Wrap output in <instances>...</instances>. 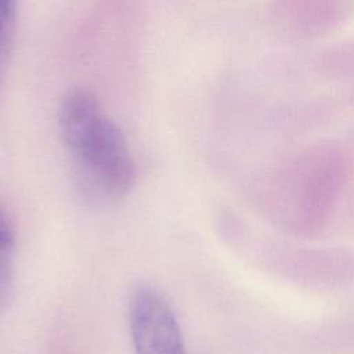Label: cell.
<instances>
[{
    "instance_id": "obj_1",
    "label": "cell",
    "mask_w": 354,
    "mask_h": 354,
    "mask_svg": "<svg viewBox=\"0 0 354 354\" xmlns=\"http://www.w3.org/2000/svg\"><path fill=\"white\" fill-rule=\"evenodd\" d=\"M58 123L83 198L95 205L123 199L136 180L134 162L123 133L95 97L83 88L71 90L59 105Z\"/></svg>"
},
{
    "instance_id": "obj_2",
    "label": "cell",
    "mask_w": 354,
    "mask_h": 354,
    "mask_svg": "<svg viewBox=\"0 0 354 354\" xmlns=\"http://www.w3.org/2000/svg\"><path fill=\"white\" fill-rule=\"evenodd\" d=\"M129 324L136 354H187L174 311L151 285H138L129 300Z\"/></svg>"
},
{
    "instance_id": "obj_3",
    "label": "cell",
    "mask_w": 354,
    "mask_h": 354,
    "mask_svg": "<svg viewBox=\"0 0 354 354\" xmlns=\"http://www.w3.org/2000/svg\"><path fill=\"white\" fill-rule=\"evenodd\" d=\"M15 235L12 224L0 207V313L6 308L14 286Z\"/></svg>"
},
{
    "instance_id": "obj_4",
    "label": "cell",
    "mask_w": 354,
    "mask_h": 354,
    "mask_svg": "<svg viewBox=\"0 0 354 354\" xmlns=\"http://www.w3.org/2000/svg\"><path fill=\"white\" fill-rule=\"evenodd\" d=\"M15 28V0H0V86L11 55Z\"/></svg>"
}]
</instances>
